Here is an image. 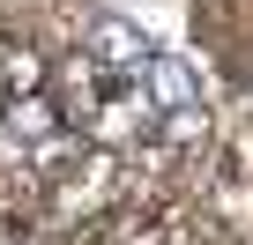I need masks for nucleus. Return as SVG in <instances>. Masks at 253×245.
<instances>
[{
    "mask_svg": "<svg viewBox=\"0 0 253 245\" xmlns=\"http://www.w3.org/2000/svg\"><path fill=\"white\" fill-rule=\"evenodd\" d=\"M82 60H89L97 74H149L157 45H149V37L134 30V23L104 15V23H89V37H82Z\"/></svg>",
    "mask_w": 253,
    "mask_h": 245,
    "instance_id": "f257e3e1",
    "label": "nucleus"
}]
</instances>
